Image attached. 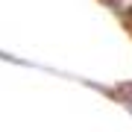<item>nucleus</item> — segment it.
Returning <instances> with one entry per match:
<instances>
[{"label":"nucleus","mask_w":132,"mask_h":132,"mask_svg":"<svg viewBox=\"0 0 132 132\" xmlns=\"http://www.w3.org/2000/svg\"><path fill=\"white\" fill-rule=\"evenodd\" d=\"M114 6L123 9V12H132V0H114Z\"/></svg>","instance_id":"1"}]
</instances>
